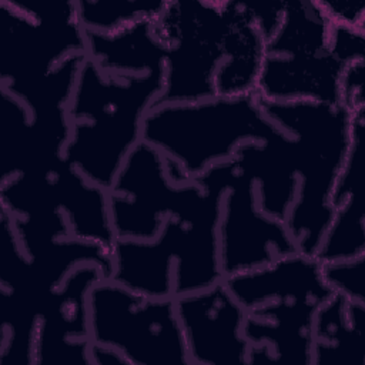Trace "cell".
<instances>
[{"instance_id":"1","label":"cell","mask_w":365,"mask_h":365,"mask_svg":"<svg viewBox=\"0 0 365 365\" xmlns=\"http://www.w3.org/2000/svg\"><path fill=\"white\" fill-rule=\"evenodd\" d=\"M163 86L164 71L107 74L86 57L67 107L70 138L64 158L88 181L108 191L141 141L143 121Z\"/></svg>"},{"instance_id":"2","label":"cell","mask_w":365,"mask_h":365,"mask_svg":"<svg viewBox=\"0 0 365 365\" xmlns=\"http://www.w3.org/2000/svg\"><path fill=\"white\" fill-rule=\"evenodd\" d=\"M279 131L255 94L215 96L153 106L143 121L141 141L163 155L171 181L181 184L231 160L240 145Z\"/></svg>"},{"instance_id":"3","label":"cell","mask_w":365,"mask_h":365,"mask_svg":"<svg viewBox=\"0 0 365 365\" xmlns=\"http://www.w3.org/2000/svg\"><path fill=\"white\" fill-rule=\"evenodd\" d=\"M259 103L294 140L298 190L285 222L298 250L315 257L334 215L331 195L349 145L351 114L341 104Z\"/></svg>"},{"instance_id":"4","label":"cell","mask_w":365,"mask_h":365,"mask_svg":"<svg viewBox=\"0 0 365 365\" xmlns=\"http://www.w3.org/2000/svg\"><path fill=\"white\" fill-rule=\"evenodd\" d=\"M228 170L225 161L192 181L173 182L163 155L140 141L108 190V211L115 240H153L168 215L200 218L220 214Z\"/></svg>"},{"instance_id":"5","label":"cell","mask_w":365,"mask_h":365,"mask_svg":"<svg viewBox=\"0 0 365 365\" xmlns=\"http://www.w3.org/2000/svg\"><path fill=\"white\" fill-rule=\"evenodd\" d=\"M218 221L220 214L168 215L153 240H115L110 279L153 298H175L215 285L222 281Z\"/></svg>"},{"instance_id":"6","label":"cell","mask_w":365,"mask_h":365,"mask_svg":"<svg viewBox=\"0 0 365 365\" xmlns=\"http://www.w3.org/2000/svg\"><path fill=\"white\" fill-rule=\"evenodd\" d=\"M91 342L113 348L128 365H190L174 298H153L113 279L88 295Z\"/></svg>"},{"instance_id":"7","label":"cell","mask_w":365,"mask_h":365,"mask_svg":"<svg viewBox=\"0 0 365 365\" xmlns=\"http://www.w3.org/2000/svg\"><path fill=\"white\" fill-rule=\"evenodd\" d=\"M154 24L165 50L164 86L154 106L215 97L227 31L224 0H165Z\"/></svg>"},{"instance_id":"8","label":"cell","mask_w":365,"mask_h":365,"mask_svg":"<svg viewBox=\"0 0 365 365\" xmlns=\"http://www.w3.org/2000/svg\"><path fill=\"white\" fill-rule=\"evenodd\" d=\"M86 54L76 0H0V83L41 77Z\"/></svg>"},{"instance_id":"9","label":"cell","mask_w":365,"mask_h":365,"mask_svg":"<svg viewBox=\"0 0 365 365\" xmlns=\"http://www.w3.org/2000/svg\"><path fill=\"white\" fill-rule=\"evenodd\" d=\"M227 190L218 221V251L222 278L268 265L299 251L285 221L267 215L258 205L250 178L228 160Z\"/></svg>"},{"instance_id":"10","label":"cell","mask_w":365,"mask_h":365,"mask_svg":"<svg viewBox=\"0 0 365 365\" xmlns=\"http://www.w3.org/2000/svg\"><path fill=\"white\" fill-rule=\"evenodd\" d=\"M174 299L190 365H248L245 309L222 281Z\"/></svg>"},{"instance_id":"11","label":"cell","mask_w":365,"mask_h":365,"mask_svg":"<svg viewBox=\"0 0 365 365\" xmlns=\"http://www.w3.org/2000/svg\"><path fill=\"white\" fill-rule=\"evenodd\" d=\"M104 272L96 264L77 267L48 297L34 336V365L91 364L88 295Z\"/></svg>"},{"instance_id":"12","label":"cell","mask_w":365,"mask_h":365,"mask_svg":"<svg viewBox=\"0 0 365 365\" xmlns=\"http://www.w3.org/2000/svg\"><path fill=\"white\" fill-rule=\"evenodd\" d=\"M324 302L285 294L245 309L242 334L250 344L248 365H311L314 319Z\"/></svg>"},{"instance_id":"13","label":"cell","mask_w":365,"mask_h":365,"mask_svg":"<svg viewBox=\"0 0 365 365\" xmlns=\"http://www.w3.org/2000/svg\"><path fill=\"white\" fill-rule=\"evenodd\" d=\"M0 91V181L51 170L64 158L70 138L67 108L31 113L17 97Z\"/></svg>"},{"instance_id":"14","label":"cell","mask_w":365,"mask_h":365,"mask_svg":"<svg viewBox=\"0 0 365 365\" xmlns=\"http://www.w3.org/2000/svg\"><path fill=\"white\" fill-rule=\"evenodd\" d=\"M344 64L331 53L265 56L255 96L264 101L341 104Z\"/></svg>"},{"instance_id":"15","label":"cell","mask_w":365,"mask_h":365,"mask_svg":"<svg viewBox=\"0 0 365 365\" xmlns=\"http://www.w3.org/2000/svg\"><path fill=\"white\" fill-rule=\"evenodd\" d=\"M232 165L254 184L259 208L285 221L298 190L295 144L284 130L262 141L240 145Z\"/></svg>"},{"instance_id":"16","label":"cell","mask_w":365,"mask_h":365,"mask_svg":"<svg viewBox=\"0 0 365 365\" xmlns=\"http://www.w3.org/2000/svg\"><path fill=\"white\" fill-rule=\"evenodd\" d=\"M224 10L227 31L222 60L214 76L215 96L255 94L265 58V38L247 13L242 0H224Z\"/></svg>"},{"instance_id":"17","label":"cell","mask_w":365,"mask_h":365,"mask_svg":"<svg viewBox=\"0 0 365 365\" xmlns=\"http://www.w3.org/2000/svg\"><path fill=\"white\" fill-rule=\"evenodd\" d=\"M57 207L66 215L73 237L110 250L115 237L108 211V191L88 181L66 158L51 171Z\"/></svg>"},{"instance_id":"18","label":"cell","mask_w":365,"mask_h":365,"mask_svg":"<svg viewBox=\"0 0 365 365\" xmlns=\"http://www.w3.org/2000/svg\"><path fill=\"white\" fill-rule=\"evenodd\" d=\"M154 20H141L110 34L84 31L87 57L107 74L141 76L164 71L165 50Z\"/></svg>"},{"instance_id":"19","label":"cell","mask_w":365,"mask_h":365,"mask_svg":"<svg viewBox=\"0 0 365 365\" xmlns=\"http://www.w3.org/2000/svg\"><path fill=\"white\" fill-rule=\"evenodd\" d=\"M365 304L332 294L317 311L311 365H365Z\"/></svg>"},{"instance_id":"20","label":"cell","mask_w":365,"mask_h":365,"mask_svg":"<svg viewBox=\"0 0 365 365\" xmlns=\"http://www.w3.org/2000/svg\"><path fill=\"white\" fill-rule=\"evenodd\" d=\"M329 26L317 0H285L282 20L274 36L265 41V56L328 51Z\"/></svg>"},{"instance_id":"21","label":"cell","mask_w":365,"mask_h":365,"mask_svg":"<svg viewBox=\"0 0 365 365\" xmlns=\"http://www.w3.org/2000/svg\"><path fill=\"white\" fill-rule=\"evenodd\" d=\"M86 57L87 54H74L41 77L0 83V90L17 97L31 113L64 110L68 107L78 71Z\"/></svg>"},{"instance_id":"22","label":"cell","mask_w":365,"mask_h":365,"mask_svg":"<svg viewBox=\"0 0 365 365\" xmlns=\"http://www.w3.org/2000/svg\"><path fill=\"white\" fill-rule=\"evenodd\" d=\"M362 194L346 198L334 210L332 220L317 250L319 262H334L365 255Z\"/></svg>"},{"instance_id":"23","label":"cell","mask_w":365,"mask_h":365,"mask_svg":"<svg viewBox=\"0 0 365 365\" xmlns=\"http://www.w3.org/2000/svg\"><path fill=\"white\" fill-rule=\"evenodd\" d=\"M165 1L76 0L77 19L86 33H115L141 20H154Z\"/></svg>"},{"instance_id":"24","label":"cell","mask_w":365,"mask_h":365,"mask_svg":"<svg viewBox=\"0 0 365 365\" xmlns=\"http://www.w3.org/2000/svg\"><path fill=\"white\" fill-rule=\"evenodd\" d=\"M322 275L334 294L344 297L348 301L365 304V255L321 262Z\"/></svg>"},{"instance_id":"25","label":"cell","mask_w":365,"mask_h":365,"mask_svg":"<svg viewBox=\"0 0 365 365\" xmlns=\"http://www.w3.org/2000/svg\"><path fill=\"white\" fill-rule=\"evenodd\" d=\"M329 53L345 66L365 60V29L349 27L344 24L331 23Z\"/></svg>"},{"instance_id":"26","label":"cell","mask_w":365,"mask_h":365,"mask_svg":"<svg viewBox=\"0 0 365 365\" xmlns=\"http://www.w3.org/2000/svg\"><path fill=\"white\" fill-rule=\"evenodd\" d=\"M339 88L341 106L349 114L365 110V60L344 67Z\"/></svg>"},{"instance_id":"27","label":"cell","mask_w":365,"mask_h":365,"mask_svg":"<svg viewBox=\"0 0 365 365\" xmlns=\"http://www.w3.org/2000/svg\"><path fill=\"white\" fill-rule=\"evenodd\" d=\"M329 23L365 29L364 0H317Z\"/></svg>"},{"instance_id":"28","label":"cell","mask_w":365,"mask_h":365,"mask_svg":"<svg viewBox=\"0 0 365 365\" xmlns=\"http://www.w3.org/2000/svg\"><path fill=\"white\" fill-rule=\"evenodd\" d=\"M245 10L251 20L261 31L262 37L269 40L277 31L285 9V0L275 1H244Z\"/></svg>"},{"instance_id":"29","label":"cell","mask_w":365,"mask_h":365,"mask_svg":"<svg viewBox=\"0 0 365 365\" xmlns=\"http://www.w3.org/2000/svg\"><path fill=\"white\" fill-rule=\"evenodd\" d=\"M90 356H91V364H97V365H128L124 356L120 355L113 348L97 345L93 342H91Z\"/></svg>"}]
</instances>
